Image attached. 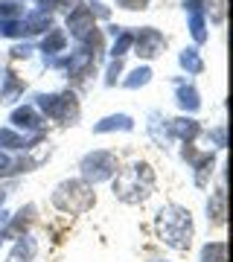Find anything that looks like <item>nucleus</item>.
Returning a JSON list of instances; mask_svg holds the SVG:
<instances>
[{"label": "nucleus", "instance_id": "nucleus-13", "mask_svg": "<svg viewBox=\"0 0 233 262\" xmlns=\"http://www.w3.org/2000/svg\"><path fill=\"white\" fill-rule=\"evenodd\" d=\"M35 251H38V242L29 233H24V236H18V242H15V248L9 251L6 262H32Z\"/></svg>", "mask_w": 233, "mask_h": 262}, {"label": "nucleus", "instance_id": "nucleus-1", "mask_svg": "<svg viewBox=\"0 0 233 262\" xmlns=\"http://www.w3.org/2000/svg\"><path fill=\"white\" fill-rule=\"evenodd\" d=\"M155 227H158L160 242L169 245L172 251H186L193 245L196 236V225H193V213L181 204H163L155 215Z\"/></svg>", "mask_w": 233, "mask_h": 262}, {"label": "nucleus", "instance_id": "nucleus-9", "mask_svg": "<svg viewBox=\"0 0 233 262\" xmlns=\"http://www.w3.org/2000/svg\"><path fill=\"white\" fill-rule=\"evenodd\" d=\"M9 122L15 125V128H24V131H41L44 128V117L35 111V108H29V105H20V108H15L9 117Z\"/></svg>", "mask_w": 233, "mask_h": 262}, {"label": "nucleus", "instance_id": "nucleus-35", "mask_svg": "<svg viewBox=\"0 0 233 262\" xmlns=\"http://www.w3.org/2000/svg\"><path fill=\"white\" fill-rule=\"evenodd\" d=\"M3 198H6V195H3V189H0V201H3Z\"/></svg>", "mask_w": 233, "mask_h": 262}, {"label": "nucleus", "instance_id": "nucleus-32", "mask_svg": "<svg viewBox=\"0 0 233 262\" xmlns=\"http://www.w3.org/2000/svg\"><path fill=\"white\" fill-rule=\"evenodd\" d=\"M12 56L15 58H29L32 56V44H15V47H12Z\"/></svg>", "mask_w": 233, "mask_h": 262}, {"label": "nucleus", "instance_id": "nucleus-26", "mask_svg": "<svg viewBox=\"0 0 233 262\" xmlns=\"http://www.w3.org/2000/svg\"><path fill=\"white\" fill-rule=\"evenodd\" d=\"M114 38H117V41H114V50H111V56H114V58H122V56H125V50H129L131 44H134V35L122 29L120 35H114Z\"/></svg>", "mask_w": 233, "mask_h": 262}, {"label": "nucleus", "instance_id": "nucleus-33", "mask_svg": "<svg viewBox=\"0 0 233 262\" xmlns=\"http://www.w3.org/2000/svg\"><path fill=\"white\" fill-rule=\"evenodd\" d=\"M88 9H91V15H99V18H108V15H111V12H108V6H102V3H91Z\"/></svg>", "mask_w": 233, "mask_h": 262}, {"label": "nucleus", "instance_id": "nucleus-7", "mask_svg": "<svg viewBox=\"0 0 233 262\" xmlns=\"http://www.w3.org/2000/svg\"><path fill=\"white\" fill-rule=\"evenodd\" d=\"M67 29H70V35L79 38V41H84L88 35H93V32H96V20H93L91 9H88V6L70 9V15H67Z\"/></svg>", "mask_w": 233, "mask_h": 262}, {"label": "nucleus", "instance_id": "nucleus-25", "mask_svg": "<svg viewBox=\"0 0 233 262\" xmlns=\"http://www.w3.org/2000/svg\"><path fill=\"white\" fill-rule=\"evenodd\" d=\"M24 18V3L20 0H0V20Z\"/></svg>", "mask_w": 233, "mask_h": 262}, {"label": "nucleus", "instance_id": "nucleus-4", "mask_svg": "<svg viewBox=\"0 0 233 262\" xmlns=\"http://www.w3.org/2000/svg\"><path fill=\"white\" fill-rule=\"evenodd\" d=\"M120 169V160L117 155L108 149H93L88 151L82 160H79V172H82V181L84 184H102V181H111Z\"/></svg>", "mask_w": 233, "mask_h": 262}, {"label": "nucleus", "instance_id": "nucleus-36", "mask_svg": "<svg viewBox=\"0 0 233 262\" xmlns=\"http://www.w3.org/2000/svg\"><path fill=\"white\" fill-rule=\"evenodd\" d=\"M158 262H166V259H158Z\"/></svg>", "mask_w": 233, "mask_h": 262}, {"label": "nucleus", "instance_id": "nucleus-10", "mask_svg": "<svg viewBox=\"0 0 233 262\" xmlns=\"http://www.w3.org/2000/svg\"><path fill=\"white\" fill-rule=\"evenodd\" d=\"M169 134H172V140L193 143L201 134V125L193 117H178V120H169Z\"/></svg>", "mask_w": 233, "mask_h": 262}, {"label": "nucleus", "instance_id": "nucleus-8", "mask_svg": "<svg viewBox=\"0 0 233 262\" xmlns=\"http://www.w3.org/2000/svg\"><path fill=\"white\" fill-rule=\"evenodd\" d=\"M184 158L193 163V178H196V187H207V178L216 166V155L213 151H193L184 149Z\"/></svg>", "mask_w": 233, "mask_h": 262}, {"label": "nucleus", "instance_id": "nucleus-28", "mask_svg": "<svg viewBox=\"0 0 233 262\" xmlns=\"http://www.w3.org/2000/svg\"><path fill=\"white\" fill-rule=\"evenodd\" d=\"M122 73V58H114L111 67H108V73H105V84H117V76Z\"/></svg>", "mask_w": 233, "mask_h": 262}, {"label": "nucleus", "instance_id": "nucleus-18", "mask_svg": "<svg viewBox=\"0 0 233 262\" xmlns=\"http://www.w3.org/2000/svg\"><path fill=\"white\" fill-rule=\"evenodd\" d=\"M65 47H67V35L61 32V29L47 32V38L41 41V53H44V58H53L56 53H61Z\"/></svg>", "mask_w": 233, "mask_h": 262}, {"label": "nucleus", "instance_id": "nucleus-22", "mask_svg": "<svg viewBox=\"0 0 233 262\" xmlns=\"http://www.w3.org/2000/svg\"><path fill=\"white\" fill-rule=\"evenodd\" d=\"M178 61H181V67H184L186 73H201L204 70V61H201V56H198V50H184L181 56H178Z\"/></svg>", "mask_w": 233, "mask_h": 262}, {"label": "nucleus", "instance_id": "nucleus-30", "mask_svg": "<svg viewBox=\"0 0 233 262\" xmlns=\"http://www.w3.org/2000/svg\"><path fill=\"white\" fill-rule=\"evenodd\" d=\"M12 166H15V160H12L6 151H0V178H3V175H12Z\"/></svg>", "mask_w": 233, "mask_h": 262}, {"label": "nucleus", "instance_id": "nucleus-24", "mask_svg": "<svg viewBox=\"0 0 233 262\" xmlns=\"http://www.w3.org/2000/svg\"><path fill=\"white\" fill-rule=\"evenodd\" d=\"M189 35L196 38V44L207 41V20L204 15H189Z\"/></svg>", "mask_w": 233, "mask_h": 262}, {"label": "nucleus", "instance_id": "nucleus-3", "mask_svg": "<svg viewBox=\"0 0 233 262\" xmlns=\"http://www.w3.org/2000/svg\"><path fill=\"white\" fill-rule=\"evenodd\" d=\"M93 201H96L93 198V187L84 184L82 178H67L53 189V207L61 210V213H70V215L88 213L93 207Z\"/></svg>", "mask_w": 233, "mask_h": 262}, {"label": "nucleus", "instance_id": "nucleus-16", "mask_svg": "<svg viewBox=\"0 0 233 262\" xmlns=\"http://www.w3.org/2000/svg\"><path fill=\"white\" fill-rule=\"evenodd\" d=\"M175 102L181 105V111L196 114L198 108H201V96H198V91L193 88V84H181L178 94H175Z\"/></svg>", "mask_w": 233, "mask_h": 262}, {"label": "nucleus", "instance_id": "nucleus-14", "mask_svg": "<svg viewBox=\"0 0 233 262\" xmlns=\"http://www.w3.org/2000/svg\"><path fill=\"white\" fill-rule=\"evenodd\" d=\"M134 128V120L129 114H111L93 125V134H108V131H131Z\"/></svg>", "mask_w": 233, "mask_h": 262}, {"label": "nucleus", "instance_id": "nucleus-21", "mask_svg": "<svg viewBox=\"0 0 233 262\" xmlns=\"http://www.w3.org/2000/svg\"><path fill=\"white\" fill-rule=\"evenodd\" d=\"M201 262H227V245L224 242H207L201 248Z\"/></svg>", "mask_w": 233, "mask_h": 262}, {"label": "nucleus", "instance_id": "nucleus-34", "mask_svg": "<svg viewBox=\"0 0 233 262\" xmlns=\"http://www.w3.org/2000/svg\"><path fill=\"white\" fill-rule=\"evenodd\" d=\"M6 219H9V215H6V210H3V201H0V225H3Z\"/></svg>", "mask_w": 233, "mask_h": 262}, {"label": "nucleus", "instance_id": "nucleus-15", "mask_svg": "<svg viewBox=\"0 0 233 262\" xmlns=\"http://www.w3.org/2000/svg\"><path fill=\"white\" fill-rule=\"evenodd\" d=\"M224 215H227V195H224V187H219L210 195V201H207V219L216 222V225H222Z\"/></svg>", "mask_w": 233, "mask_h": 262}, {"label": "nucleus", "instance_id": "nucleus-31", "mask_svg": "<svg viewBox=\"0 0 233 262\" xmlns=\"http://www.w3.org/2000/svg\"><path fill=\"white\" fill-rule=\"evenodd\" d=\"M204 3L207 0H186L184 9L189 12V15H204Z\"/></svg>", "mask_w": 233, "mask_h": 262}, {"label": "nucleus", "instance_id": "nucleus-23", "mask_svg": "<svg viewBox=\"0 0 233 262\" xmlns=\"http://www.w3.org/2000/svg\"><path fill=\"white\" fill-rule=\"evenodd\" d=\"M152 79V70L149 67H137V70H131V76L122 82V88H129V91H134V88H143V84H149Z\"/></svg>", "mask_w": 233, "mask_h": 262}, {"label": "nucleus", "instance_id": "nucleus-19", "mask_svg": "<svg viewBox=\"0 0 233 262\" xmlns=\"http://www.w3.org/2000/svg\"><path fill=\"white\" fill-rule=\"evenodd\" d=\"M24 20H27V29L29 35H35V32H47V29L53 27V20H50V15L47 12H29V15H24Z\"/></svg>", "mask_w": 233, "mask_h": 262}, {"label": "nucleus", "instance_id": "nucleus-6", "mask_svg": "<svg viewBox=\"0 0 233 262\" xmlns=\"http://www.w3.org/2000/svg\"><path fill=\"white\" fill-rule=\"evenodd\" d=\"M134 44H137V56L155 58V56H160V50H163V44H166V38H163V32H158L155 27H143V29L134 32Z\"/></svg>", "mask_w": 233, "mask_h": 262}, {"label": "nucleus", "instance_id": "nucleus-20", "mask_svg": "<svg viewBox=\"0 0 233 262\" xmlns=\"http://www.w3.org/2000/svg\"><path fill=\"white\" fill-rule=\"evenodd\" d=\"M0 35H3V38H20V35H29L27 20H24V18L0 20Z\"/></svg>", "mask_w": 233, "mask_h": 262}, {"label": "nucleus", "instance_id": "nucleus-2", "mask_svg": "<svg viewBox=\"0 0 233 262\" xmlns=\"http://www.w3.org/2000/svg\"><path fill=\"white\" fill-rule=\"evenodd\" d=\"M155 189V172L146 160H134L131 166L114 175V198L122 204H143Z\"/></svg>", "mask_w": 233, "mask_h": 262}, {"label": "nucleus", "instance_id": "nucleus-11", "mask_svg": "<svg viewBox=\"0 0 233 262\" xmlns=\"http://www.w3.org/2000/svg\"><path fill=\"white\" fill-rule=\"evenodd\" d=\"M44 137L41 134H35V137H24V134H18L15 128H0V146L9 151H27L32 149L35 143H41Z\"/></svg>", "mask_w": 233, "mask_h": 262}, {"label": "nucleus", "instance_id": "nucleus-5", "mask_svg": "<svg viewBox=\"0 0 233 262\" xmlns=\"http://www.w3.org/2000/svg\"><path fill=\"white\" fill-rule=\"evenodd\" d=\"M35 105L56 122H73L79 117V102L73 94H38Z\"/></svg>", "mask_w": 233, "mask_h": 262}, {"label": "nucleus", "instance_id": "nucleus-27", "mask_svg": "<svg viewBox=\"0 0 233 262\" xmlns=\"http://www.w3.org/2000/svg\"><path fill=\"white\" fill-rule=\"evenodd\" d=\"M207 140L213 143L216 149H224V146H227V128H224V125L210 128V131H207Z\"/></svg>", "mask_w": 233, "mask_h": 262}, {"label": "nucleus", "instance_id": "nucleus-12", "mask_svg": "<svg viewBox=\"0 0 233 262\" xmlns=\"http://www.w3.org/2000/svg\"><path fill=\"white\" fill-rule=\"evenodd\" d=\"M146 128H149L152 140L158 143L160 149H166L169 143H172V134H169V120L163 117L160 111H152L149 114V122H146Z\"/></svg>", "mask_w": 233, "mask_h": 262}, {"label": "nucleus", "instance_id": "nucleus-17", "mask_svg": "<svg viewBox=\"0 0 233 262\" xmlns=\"http://www.w3.org/2000/svg\"><path fill=\"white\" fill-rule=\"evenodd\" d=\"M24 94V82L18 76H3V88H0V105H12L18 96Z\"/></svg>", "mask_w": 233, "mask_h": 262}, {"label": "nucleus", "instance_id": "nucleus-29", "mask_svg": "<svg viewBox=\"0 0 233 262\" xmlns=\"http://www.w3.org/2000/svg\"><path fill=\"white\" fill-rule=\"evenodd\" d=\"M117 6H122V9H129V12H137V9H146L149 0H117Z\"/></svg>", "mask_w": 233, "mask_h": 262}]
</instances>
